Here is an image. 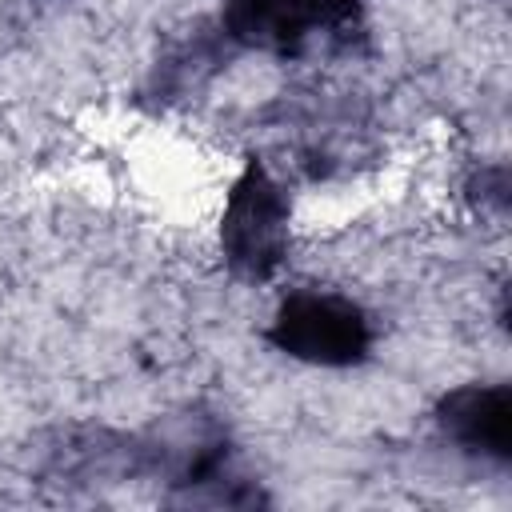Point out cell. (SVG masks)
Listing matches in <instances>:
<instances>
[{
	"instance_id": "2",
	"label": "cell",
	"mask_w": 512,
	"mask_h": 512,
	"mask_svg": "<svg viewBox=\"0 0 512 512\" xmlns=\"http://www.w3.org/2000/svg\"><path fill=\"white\" fill-rule=\"evenodd\" d=\"M288 244H292V200L260 160H248V168L236 176L224 200L220 256L236 280L264 284L284 268Z\"/></svg>"
},
{
	"instance_id": "3",
	"label": "cell",
	"mask_w": 512,
	"mask_h": 512,
	"mask_svg": "<svg viewBox=\"0 0 512 512\" xmlns=\"http://www.w3.org/2000/svg\"><path fill=\"white\" fill-rule=\"evenodd\" d=\"M364 0H224L216 28L240 48L300 56L320 40H348L360 28Z\"/></svg>"
},
{
	"instance_id": "1",
	"label": "cell",
	"mask_w": 512,
	"mask_h": 512,
	"mask_svg": "<svg viewBox=\"0 0 512 512\" xmlns=\"http://www.w3.org/2000/svg\"><path fill=\"white\" fill-rule=\"evenodd\" d=\"M264 340L288 360L312 368H356L372 356L376 324L344 292L332 288H292L280 296Z\"/></svg>"
},
{
	"instance_id": "4",
	"label": "cell",
	"mask_w": 512,
	"mask_h": 512,
	"mask_svg": "<svg viewBox=\"0 0 512 512\" xmlns=\"http://www.w3.org/2000/svg\"><path fill=\"white\" fill-rule=\"evenodd\" d=\"M432 420L460 456L488 468L512 464V388L504 380H476L444 392Z\"/></svg>"
},
{
	"instance_id": "5",
	"label": "cell",
	"mask_w": 512,
	"mask_h": 512,
	"mask_svg": "<svg viewBox=\"0 0 512 512\" xmlns=\"http://www.w3.org/2000/svg\"><path fill=\"white\" fill-rule=\"evenodd\" d=\"M232 56V44L224 40V32L212 24L204 32H192L188 40H180L164 60H156V76H152V92L180 100L188 92H196L224 60Z\"/></svg>"
}]
</instances>
